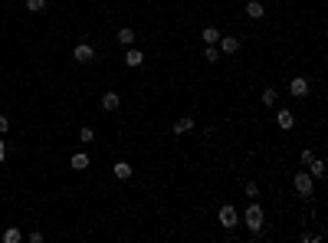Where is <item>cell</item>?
<instances>
[{
  "mask_svg": "<svg viewBox=\"0 0 328 243\" xmlns=\"http://www.w3.org/2000/svg\"><path fill=\"white\" fill-rule=\"evenodd\" d=\"M20 240H23L20 227H7V230H3V243H20Z\"/></svg>",
  "mask_w": 328,
  "mask_h": 243,
  "instance_id": "e0dca14e",
  "label": "cell"
},
{
  "mask_svg": "<svg viewBox=\"0 0 328 243\" xmlns=\"http://www.w3.org/2000/svg\"><path fill=\"white\" fill-rule=\"evenodd\" d=\"M276 99H279V89H273V86L262 89V102H266V105H276Z\"/></svg>",
  "mask_w": 328,
  "mask_h": 243,
  "instance_id": "ac0fdd59",
  "label": "cell"
},
{
  "mask_svg": "<svg viewBox=\"0 0 328 243\" xmlns=\"http://www.w3.org/2000/svg\"><path fill=\"white\" fill-rule=\"evenodd\" d=\"M79 142H95V132H92V128H82V132H79Z\"/></svg>",
  "mask_w": 328,
  "mask_h": 243,
  "instance_id": "44dd1931",
  "label": "cell"
},
{
  "mask_svg": "<svg viewBox=\"0 0 328 243\" xmlns=\"http://www.w3.org/2000/svg\"><path fill=\"white\" fill-rule=\"evenodd\" d=\"M246 197H250V200L259 197V188H256V181H250V184H246Z\"/></svg>",
  "mask_w": 328,
  "mask_h": 243,
  "instance_id": "7402d4cb",
  "label": "cell"
},
{
  "mask_svg": "<svg viewBox=\"0 0 328 243\" xmlns=\"http://www.w3.org/2000/svg\"><path fill=\"white\" fill-rule=\"evenodd\" d=\"M308 171H312V177H325V161H322V158H312V161H308Z\"/></svg>",
  "mask_w": 328,
  "mask_h": 243,
  "instance_id": "2e32d148",
  "label": "cell"
},
{
  "mask_svg": "<svg viewBox=\"0 0 328 243\" xmlns=\"http://www.w3.org/2000/svg\"><path fill=\"white\" fill-rule=\"evenodd\" d=\"M200 36H204V43H207V46H213V43H217V40H220L223 33H220L217 26H204V33H200Z\"/></svg>",
  "mask_w": 328,
  "mask_h": 243,
  "instance_id": "4fadbf2b",
  "label": "cell"
},
{
  "mask_svg": "<svg viewBox=\"0 0 328 243\" xmlns=\"http://www.w3.org/2000/svg\"><path fill=\"white\" fill-rule=\"evenodd\" d=\"M204 59H207V63H217V59H220V49L207 46V49H204Z\"/></svg>",
  "mask_w": 328,
  "mask_h": 243,
  "instance_id": "ffe728a7",
  "label": "cell"
},
{
  "mask_svg": "<svg viewBox=\"0 0 328 243\" xmlns=\"http://www.w3.org/2000/svg\"><path fill=\"white\" fill-rule=\"evenodd\" d=\"M243 223L253 230V237L262 230V223H266V214H262V207L256 204V200H250V207H246V214H243Z\"/></svg>",
  "mask_w": 328,
  "mask_h": 243,
  "instance_id": "6da1fadb",
  "label": "cell"
},
{
  "mask_svg": "<svg viewBox=\"0 0 328 243\" xmlns=\"http://www.w3.org/2000/svg\"><path fill=\"white\" fill-rule=\"evenodd\" d=\"M217 43H220L223 53H236V49H240V40H236V36H220Z\"/></svg>",
  "mask_w": 328,
  "mask_h": 243,
  "instance_id": "7c38bea8",
  "label": "cell"
},
{
  "mask_svg": "<svg viewBox=\"0 0 328 243\" xmlns=\"http://www.w3.org/2000/svg\"><path fill=\"white\" fill-rule=\"evenodd\" d=\"M217 223L223 227V230H233V227L240 223V214H236V207H233V204H223V207H220V214H217Z\"/></svg>",
  "mask_w": 328,
  "mask_h": 243,
  "instance_id": "3957f363",
  "label": "cell"
},
{
  "mask_svg": "<svg viewBox=\"0 0 328 243\" xmlns=\"http://www.w3.org/2000/svg\"><path fill=\"white\" fill-rule=\"evenodd\" d=\"M89 168V155L86 151H76V155H72V171H86Z\"/></svg>",
  "mask_w": 328,
  "mask_h": 243,
  "instance_id": "9a60e30c",
  "label": "cell"
},
{
  "mask_svg": "<svg viewBox=\"0 0 328 243\" xmlns=\"http://www.w3.org/2000/svg\"><path fill=\"white\" fill-rule=\"evenodd\" d=\"M3 158H7V145L0 142V161H3Z\"/></svg>",
  "mask_w": 328,
  "mask_h": 243,
  "instance_id": "d4e9b609",
  "label": "cell"
},
{
  "mask_svg": "<svg viewBox=\"0 0 328 243\" xmlns=\"http://www.w3.org/2000/svg\"><path fill=\"white\" fill-rule=\"evenodd\" d=\"M171 132L174 135H190L194 132V115H181V119L171 125Z\"/></svg>",
  "mask_w": 328,
  "mask_h": 243,
  "instance_id": "5b68a950",
  "label": "cell"
},
{
  "mask_svg": "<svg viewBox=\"0 0 328 243\" xmlns=\"http://www.w3.org/2000/svg\"><path fill=\"white\" fill-rule=\"evenodd\" d=\"M144 63V53L141 49H131V46H125V66L128 69H138Z\"/></svg>",
  "mask_w": 328,
  "mask_h": 243,
  "instance_id": "52a82bcc",
  "label": "cell"
},
{
  "mask_svg": "<svg viewBox=\"0 0 328 243\" xmlns=\"http://www.w3.org/2000/svg\"><path fill=\"white\" fill-rule=\"evenodd\" d=\"M112 174L118 177V181H128L131 177V165L128 161H115V165H112Z\"/></svg>",
  "mask_w": 328,
  "mask_h": 243,
  "instance_id": "30bf717a",
  "label": "cell"
},
{
  "mask_svg": "<svg viewBox=\"0 0 328 243\" xmlns=\"http://www.w3.org/2000/svg\"><path fill=\"white\" fill-rule=\"evenodd\" d=\"M289 92H292L295 99H308V79L305 76H295L292 82H289Z\"/></svg>",
  "mask_w": 328,
  "mask_h": 243,
  "instance_id": "277c9868",
  "label": "cell"
},
{
  "mask_svg": "<svg viewBox=\"0 0 328 243\" xmlns=\"http://www.w3.org/2000/svg\"><path fill=\"white\" fill-rule=\"evenodd\" d=\"M299 158H302V165H308V161L315 158V151H312V148H302V155H299Z\"/></svg>",
  "mask_w": 328,
  "mask_h": 243,
  "instance_id": "603a6c76",
  "label": "cell"
},
{
  "mask_svg": "<svg viewBox=\"0 0 328 243\" xmlns=\"http://www.w3.org/2000/svg\"><path fill=\"white\" fill-rule=\"evenodd\" d=\"M10 132V119H7V115H0V135H7Z\"/></svg>",
  "mask_w": 328,
  "mask_h": 243,
  "instance_id": "cb8c5ba5",
  "label": "cell"
},
{
  "mask_svg": "<svg viewBox=\"0 0 328 243\" xmlns=\"http://www.w3.org/2000/svg\"><path fill=\"white\" fill-rule=\"evenodd\" d=\"M262 13H266V7H262L259 0H250V3H246V17H250V20H262Z\"/></svg>",
  "mask_w": 328,
  "mask_h": 243,
  "instance_id": "8fae6325",
  "label": "cell"
},
{
  "mask_svg": "<svg viewBox=\"0 0 328 243\" xmlns=\"http://www.w3.org/2000/svg\"><path fill=\"white\" fill-rule=\"evenodd\" d=\"M115 40H118L121 46H131V43H135V30H131V26H121V30H118V36H115Z\"/></svg>",
  "mask_w": 328,
  "mask_h": 243,
  "instance_id": "5bb4252c",
  "label": "cell"
},
{
  "mask_svg": "<svg viewBox=\"0 0 328 243\" xmlns=\"http://www.w3.org/2000/svg\"><path fill=\"white\" fill-rule=\"evenodd\" d=\"M43 7H46V0H26V10L30 13H40Z\"/></svg>",
  "mask_w": 328,
  "mask_h": 243,
  "instance_id": "d6986e66",
  "label": "cell"
},
{
  "mask_svg": "<svg viewBox=\"0 0 328 243\" xmlns=\"http://www.w3.org/2000/svg\"><path fill=\"white\" fill-rule=\"evenodd\" d=\"M118 105H121L118 92H105V96H102V109L105 112H118Z\"/></svg>",
  "mask_w": 328,
  "mask_h": 243,
  "instance_id": "9c48e42d",
  "label": "cell"
},
{
  "mask_svg": "<svg viewBox=\"0 0 328 243\" xmlns=\"http://www.w3.org/2000/svg\"><path fill=\"white\" fill-rule=\"evenodd\" d=\"M276 125H279L282 132H289V128L295 125V112H289V109H279V112H276Z\"/></svg>",
  "mask_w": 328,
  "mask_h": 243,
  "instance_id": "ba28073f",
  "label": "cell"
},
{
  "mask_svg": "<svg viewBox=\"0 0 328 243\" xmlns=\"http://www.w3.org/2000/svg\"><path fill=\"white\" fill-rule=\"evenodd\" d=\"M72 59H76V63H92V59H95V49L89 43H79L76 49H72Z\"/></svg>",
  "mask_w": 328,
  "mask_h": 243,
  "instance_id": "8992f818",
  "label": "cell"
},
{
  "mask_svg": "<svg viewBox=\"0 0 328 243\" xmlns=\"http://www.w3.org/2000/svg\"><path fill=\"white\" fill-rule=\"evenodd\" d=\"M292 188H295V194H299L302 200H308L312 194H315V181H312L308 171H299V174L292 177Z\"/></svg>",
  "mask_w": 328,
  "mask_h": 243,
  "instance_id": "7a4b0ae2",
  "label": "cell"
}]
</instances>
